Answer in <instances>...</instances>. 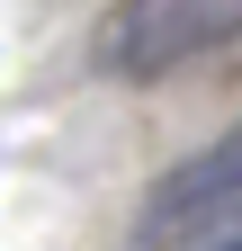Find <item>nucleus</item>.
I'll list each match as a JSON object with an SVG mask.
<instances>
[{
	"instance_id": "obj_1",
	"label": "nucleus",
	"mask_w": 242,
	"mask_h": 251,
	"mask_svg": "<svg viewBox=\"0 0 242 251\" xmlns=\"http://www.w3.org/2000/svg\"><path fill=\"white\" fill-rule=\"evenodd\" d=\"M242 242V117L224 126L216 144H197L189 162H170L135 206V242L144 251H189V242Z\"/></svg>"
},
{
	"instance_id": "obj_2",
	"label": "nucleus",
	"mask_w": 242,
	"mask_h": 251,
	"mask_svg": "<svg viewBox=\"0 0 242 251\" xmlns=\"http://www.w3.org/2000/svg\"><path fill=\"white\" fill-rule=\"evenodd\" d=\"M233 36H242V0H126V9L99 18V63L126 81H153Z\"/></svg>"
},
{
	"instance_id": "obj_3",
	"label": "nucleus",
	"mask_w": 242,
	"mask_h": 251,
	"mask_svg": "<svg viewBox=\"0 0 242 251\" xmlns=\"http://www.w3.org/2000/svg\"><path fill=\"white\" fill-rule=\"evenodd\" d=\"M216 251H242V242H216Z\"/></svg>"
}]
</instances>
